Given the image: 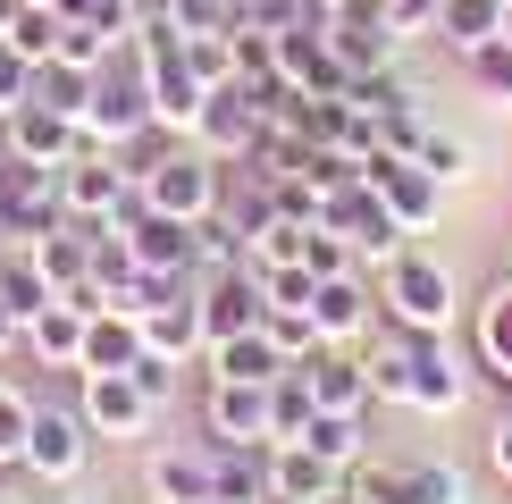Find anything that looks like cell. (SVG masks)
<instances>
[{"mask_svg":"<svg viewBox=\"0 0 512 504\" xmlns=\"http://www.w3.org/2000/svg\"><path fill=\"white\" fill-rule=\"evenodd\" d=\"M378 311H387L395 328H420V336H454V311H462V286H454V269L437 261V252H420V244H403L395 261H378Z\"/></svg>","mask_w":512,"mask_h":504,"instance_id":"6da1fadb","label":"cell"},{"mask_svg":"<svg viewBox=\"0 0 512 504\" xmlns=\"http://www.w3.org/2000/svg\"><path fill=\"white\" fill-rule=\"evenodd\" d=\"M345 488L361 504H471V479L429 454H361L345 471Z\"/></svg>","mask_w":512,"mask_h":504,"instance_id":"7a4b0ae2","label":"cell"},{"mask_svg":"<svg viewBox=\"0 0 512 504\" xmlns=\"http://www.w3.org/2000/svg\"><path fill=\"white\" fill-rule=\"evenodd\" d=\"M101 437L84 429L76 404H51V395H34V420H26V462L17 471L34 479V488H68V479H84V462H93Z\"/></svg>","mask_w":512,"mask_h":504,"instance_id":"3957f363","label":"cell"},{"mask_svg":"<svg viewBox=\"0 0 512 504\" xmlns=\"http://www.w3.org/2000/svg\"><path fill=\"white\" fill-rule=\"evenodd\" d=\"M76 412H84V429H93L101 446H143V437L168 420L126 370H84L76 378Z\"/></svg>","mask_w":512,"mask_h":504,"instance_id":"277c9868","label":"cell"},{"mask_svg":"<svg viewBox=\"0 0 512 504\" xmlns=\"http://www.w3.org/2000/svg\"><path fill=\"white\" fill-rule=\"evenodd\" d=\"M361 185H370V194L395 210V227H403V236H429V227L445 219V194H454L445 177H429V168H420L412 152H387V143H378V152L361 160Z\"/></svg>","mask_w":512,"mask_h":504,"instance_id":"5b68a950","label":"cell"},{"mask_svg":"<svg viewBox=\"0 0 512 504\" xmlns=\"http://www.w3.org/2000/svg\"><path fill=\"white\" fill-rule=\"evenodd\" d=\"M143 194V210H168V219H210V210H219V194H227V160H210L194 135L177 143V152H168L152 177L135 185Z\"/></svg>","mask_w":512,"mask_h":504,"instance_id":"8992f818","label":"cell"},{"mask_svg":"<svg viewBox=\"0 0 512 504\" xmlns=\"http://www.w3.org/2000/svg\"><path fill=\"white\" fill-rule=\"evenodd\" d=\"M319 34H328V51H336V68H345V76L403 68V34H395V17L378 9V0H345V9H336Z\"/></svg>","mask_w":512,"mask_h":504,"instance_id":"52a82bcc","label":"cell"},{"mask_svg":"<svg viewBox=\"0 0 512 504\" xmlns=\"http://www.w3.org/2000/svg\"><path fill=\"white\" fill-rule=\"evenodd\" d=\"M59 219H68L59 210V168H34V160H17L0 143V227H9V244H34Z\"/></svg>","mask_w":512,"mask_h":504,"instance_id":"ba28073f","label":"cell"},{"mask_svg":"<svg viewBox=\"0 0 512 504\" xmlns=\"http://www.w3.org/2000/svg\"><path fill=\"white\" fill-rule=\"evenodd\" d=\"M471 387H479V362H471V353H454L445 336H429V345H420V362H412V395H403V412L454 420L462 404H471Z\"/></svg>","mask_w":512,"mask_h":504,"instance_id":"9c48e42d","label":"cell"},{"mask_svg":"<svg viewBox=\"0 0 512 504\" xmlns=\"http://www.w3.org/2000/svg\"><path fill=\"white\" fill-rule=\"evenodd\" d=\"M143 479H152V504H210L219 496V437H168L143 462Z\"/></svg>","mask_w":512,"mask_h":504,"instance_id":"30bf717a","label":"cell"},{"mask_svg":"<svg viewBox=\"0 0 512 504\" xmlns=\"http://www.w3.org/2000/svg\"><path fill=\"white\" fill-rule=\"evenodd\" d=\"M126 202H135V185L118 177V160H110V152H76L68 168H59V210H68V219L110 227Z\"/></svg>","mask_w":512,"mask_h":504,"instance_id":"8fae6325","label":"cell"},{"mask_svg":"<svg viewBox=\"0 0 512 504\" xmlns=\"http://www.w3.org/2000/svg\"><path fill=\"white\" fill-rule=\"evenodd\" d=\"M294 370H303V387H311L319 412H353V420H370L378 387H370V370H361V345H319V353H303Z\"/></svg>","mask_w":512,"mask_h":504,"instance_id":"7c38bea8","label":"cell"},{"mask_svg":"<svg viewBox=\"0 0 512 504\" xmlns=\"http://www.w3.org/2000/svg\"><path fill=\"white\" fill-rule=\"evenodd\" d=\"M194 311H202V353L210 345H227V336H244V328H261V278L252 269H219V278H194Z\"/></svg>","mask_w":512,"mask_h":504,"instance_id":"4fadbf2b","label":"cell"},{"mask_svg":"<svg viewBox=\"0 0 512 504\" xmlns=\"http://www.w3.org/2000/svg\"><path fill=\"white\" fill-rule=\"evenodd\" d=\"M311 320H319V345H370V328L387 320V311H378V286L361 278V269H345V278H319Z\"/></svg>","mask_w":512,"mask_h":504,"instance_id":"5bb4252c","label":"cell"},{"mask_svg":"<svg viewBox=\"0 0 512 504\" xmlns=\"http://www.w3.org/2000/svg\"><path fill=\"white\" fill-rule=\"evenodd\" d=\"M202 429L219 446H269V387L252 378H210L202 387Z\"/></svg>","mask_w":512,"mask_h":504,"instance_id":"9a60e30c","label":"cell"},{"mask_svg":"<svg viewBox=\"0 0 512 504\" xmlns=\"http://www.w3.org/2000/svg\"><path fill=\"white\" fill-rule=\"evenodd\" d=\"M252 135H261V110H252L244 84H219V93H210L202 110H194V143H202L210 160H227V168L252 152Z\"/></svg>","mask_w":512,"mask_h":504,"instance_id":"2e32d148","label":"cell"},{"mask_svg":"<svg viewBox=\"0 0 512 504\" xmlns=\"http://www.w3.org/2000/svg\"><path fill=\"white\" fill-rule=\"evenodd\" d=\"M0 143H9L17 160H34V168H68L84 152V135H76V118H59V110H42V101H26V110H9L0 118Z\"/></svg>","mask_w":512,"mask_h":504,"instance_id":"e0dca14e","label":"cell"},{"mask_svg":"<svg viewBox=\"0 0 512 504\" xmlns=\"http://www.w3.org/2000/svg\"><path fill=\"white\" fill-rule=\"evenodd\" d=\"M17 353H26L34 370L76 378V370H84V311L68 303V294H51V303H42L34 320H26V345H17Z\"/></svg>","mask_w":512,"mask_h":504,"instance_id":"ac0fdd59","label":"cell"},{"mask_svg":"<svg viewBox=\"0 0 512 504\" xmlns=\"http://www.w3.org/2000/svg\"><path fill=\"white\" fill-rule=\"evenodd\" d=\"M471 362H479L487 387H504V404H512V278L479 294V311H471Z\"/></svg>","mask_w":512,"mask_h":504,"instance_id":"d6986e66","label":"cell"},{"mask_svg":"<svg viewBox=\"0 0 512 504\" xmlns=\"http://www.w3.org/2000/svg\"><path fill=\"white\" fill-rule=\"evenodd\" d=\"M26 252H34V269H42V278H51V294H76L84 278H93V227H84V219L42 227Z\"/></svg>","mask_w":512,"mask_h":504,"instance_id":"ffe728a7","label":"cell"},{"mask_svg":"<svg viewBox=\"0 0 512 504\" xmlns=\"http://www.w3.org/2000/svg\"><path fill=\"white\" fill-rule=\"evenodd\" d=\"M336 479H345V471H336V462H319L303 437L269 446V496H286V504H319V496L336 488Z\"/></svg>","mask_w":512,"mask_h":504,"instance_id":"44dd1931","label":"cell"},{"mask_svg":"<svg viewBox=\"0 0 512 504\" xmlns=\"http://www.w3.org/2000/svg\"><path fill=\"white\" fill-rule=\"evenodd\" d=\"M143 353H160V362H194V353H202V311H194V286H177L160 311H143Z\"/></svg>","mask_w":512,"mask_h":504,"instance_id":"7402d4cb","label":"cell"},{"mask_svg":"<svg viewBox=\"0 0 512 504\" xmlns=\"http://www.w3.org/2000/svg\"><path fill=\"white\" fill-rule=\"evenodd\" d=\"M294 362L269 345V328H244V336H227V345H210V378H252V387H277Z\"/></svg>","mask_w":512,"mask_h":504,"instance_id":"603a6c76","label":"cell"},{"mask_svg":"<svg viewBox=\"0 0 512 504\" xmlns=\"http://www.w3.org/2000/svg\"><path fill=\"white\" fill-rule=\"evenodd\" d=\"M504 34V0H437V42L454 59H471L479 42Z\"/></svg>","mask_w":512,"mask_h":504,"instance_id":"cb8c5ba5","label":"cell"},{"mask_svg":"<svg viewBox=\"0 0 512 504\" xmlns=\"http://www.w3.org/2000/svg\"><path fill=\"white\" fill-rule=\"evenodd\" d=\"M135 353H143V320H126V311H93L84 320V370H126Z\"/></svg>","mask_w":512,"mask_h":504,"instance_id":"d4e9b609","label":"cell"},{"mask_svg":"<svg viewBox=\"0 0 512 504\" xmlns=\"http://www.w3.org/2000/svg\"><path fill=\"white\" fill-rule=\"evenodd\" d=\"M303 446H311L319 462H336V471H353V462L370 454V420H353V412H311Z\"/></svg>","mask_w":512,"mask_h":504,"instance_id":"484cf974","label":"cell"},{"mask_svg":"<svg viewBox=\"0 0 512 504\" xmlns=\"http://www.w3.org/2000/svg\"><path fill=\"white\" fill-rule=\"evenodd\" d=\"M93 68H68V59H42L34 68V101L42 110H59V118H84V101H93Z\"/></svg>","mask_w":512,"mask_h":504,"instance_id":"4316f807","label":"cell"},{"mask_svg":"<svg viewBox=\"0 0 512 504\" xmlns=\"http://www.w3.org/2000/svg\"><path fill=\"white\" fill-rule=\"evenodd\" d=\"M219 269H244V227L210 210V219H194V278H219Z\"/></svg>","mask_w":512,"mask_h":504,"instance_id":"83f0119b","label":"cell"},{"mask_svg":"<svg viewBox=\"0 0 512 504\" xmlns=\"http://www.w3.org/2000/svg\"><path fill=\"white\" fill-rule=\"evenodd\" d=\"M462 76H471V93L487 101V110H504L512 118V42L496 34V42H479L471 59H462Z\"/></svg>","mask_w":512,"mask_h":504,"instance_id":"f1b7e54d","label":"cell"},{"mask_svg":"<svg viewBox=\"0 0 512 504\" xmlns=\"http://www.w3.org/2000/svg\"><path fill=\"white\" fill-rule=\"evenodd\" d=\"M0 303H9L17 320H34V311L51 303V278L34 269V252H26V244H9V252H0Z\"/></svg>","mask_w":512,"mask_h":504,"instance_id":"f546056e","label":"cell"},{"mask_svg":"<svg viewBox=\"0 0 512 504\" xmlns=\"http://www.w3.org/2000/svg\"><path fill=\"white\" fill-rule=\"evenodd\" d=\"M219 496L227 504L269 496V446H219Z\"/></svg>","mask_w":512,"mask_h":504,"instance_id":"4dcf8cb0","label":"cell"},{"mask_svg":"<svg viewBox=\"0 0 512 504\" xmlns=\"http://www.w3.org/2000/svg\"><path fill=\"white\" fill-rule=\"evenodd\" d=\"M110 51H118V34H101L93 17H59V42H51V59H68V68H110Z\"/></svg>","mask_w":512,"mask_h":504,"instance_id":"1f68e13d","label":"cell"},{"mask_svg":"<svg viewBox=\"0 0 512 504\" xmlns=\"http://www.w3.org/2000/svg\"><path fill=\"white\" fill-rule=\"evenodd\" d=\"M311 387H303V370H286V378H277V387H269V446H286V437H303L311 429Z\"/></svg>","mask_w":512,"mask_h":504,"instance_id":"d6a6232c","label":"cell"},{"mask_svg":"<svg viewBox=\"0 0 512 504\" xmlns=\"http://www.w3.org/2000/svg\"><path fill=\"white\" fill-rule=\"evenodd\" d=\"M26 420H34V387H17V378H0V479L26 462Z\"/></svg>","mask_w":512,"mask_h":504,"instance_id":"836d02e7","label":"cell"},{"mask_svg":"<svg viewBox=\"0 0 512 504\" xmlns=\"http://www.w3.org/2000/svg\"><path fill=\"white\" fill-rule=\"evenodd\" d=\"M261 328H269V345L286 353V362H303V353H319V320H311L303 303H269V311H261Z\"/></svg>","mask_w":512,"mask_h":504,"instance_id":"e575fe53","label":"cell"},{"mask_svg":"<svg viewBox=\"0 0 512 504\" xmlns=\"http://www.w3.org/2000/svg\"><path fill=\"white\" fill-rule=\"evenodd\" d=\"M185 68H194L210 93L236 84V34H185Z\"/></svg>","mask_w":512,"mask_h":504,"instance_id":"d590c367","label":"cell"},{"mask_svg":"<svg viewBox=\"0 0 512 504\" xmlns=\"http://www.w3.org/2000/svg\"><path fill=\"white\" fill-rule=\"evenodd\" d=\"M412 160L429 168V177H445V185H462V177H471V143H462V135H445V126H429V135L412 143Z\"/></svg>","mask_w":512,"mask_h":504,"instance_id":"8d00e7d4","label":"cell"},{"mask_svg":"<svg viewBox=\"0 0 512 504\" xmlns=\"http://www.w3.org/2000/svg\"><path fill=\"white\" fill-rule=\"evenodd\" d=\"M0 34H9L17 51L42 68V59H51V42H59V9H51V0H26V17H17V26H0Z\"/></svg>","mask_w":512,"mask_h":504,"instance_id":"74e56055","label":"cell"},{"mask_svg":"<svg viewBox=\"0 0 512 504\" xmlns=\"http://www.w3.org/2000/svg\"><path fill=\"white\" fill-rule=\"evenodd\" d=\"M177 34H236V0H168Z\"/></svg>","mask_w":512,"mask_h":504,"instance_id":"f35d334b","label":"cell"},{"mask_svg":"<svg viewBox=\"0 0 512 504\" xmlns=\"http://www.w3.org/2000/svg\"><path fill=\"white\" fill-rule=\"evenodd\" d=\"M303 269H311V278H345V269H361V252L345 236H328V227H311V236H303Z\"/></svg>","mask_w":512,"mask_h":504,"instance_id":"ab89813d","label":"cell"},{"mask_svg":"<svg viewBox=\"0 0 512 504\" xmlns=\"http://www.w3.org/2000/svg\"><path fill=\"white\" fill-rule=\"evenodd\" d=\"M26 101H34V59L17 51L9 34H0V118H9V110H26Z\"/></svg>","mask_w":512,"mask_h":504,"instance_id":"60d3db41","label":"cell"},{"mask_svg":"<svg viewBox=\"0 0 512 504\" xmlns=\"http://www.w3.org/2000/svg\"><path fill=\"white\" fill-rule=\"evenodd\" d=\"M177 370H185V362H160V353H135V362H126V378H135L160 412H177Z\"/></svg>","mask_w":512,"mask_h":504,"instance_id":"b9f144b4","label":"cell"},{"mask_svg":"<svg viewBox=\"0 0 512 504\" xmlns=\"http://www.w3.org/2000/svg\"><path fill=\"white\" fill-rule=\"evenodd\" d=\"M236 26L244 34H286V26H303V0H236Z\"/></svg>","mask_w":512,"mask_h":504,"instance_id":"7bdbcfd3","label":"cell"},{"mask_svg":"<svg viewBox=\"0 0 512 504\" xmlns=\"http://www.w3.org/2000/svg\"><path fill=\"white\" fill-rule=\"evenodd\" d=\"M378 9L395 17V34H403V42H420V34H437V0H378Z\"/></svg>","mask_w":512,"mask_h":504,"instance_id":"ee69618b","label":"cell"},{"mask_svg":"<svg viewBox=\"0 0 512 504\" xmlns=\"http://www.w3.org/2000/svg\"><path fill=\"white\" fill-rule=\"evenodd\" d=\"M487 471H496L504 488H512V404H504L496 420H487Z\"/></svg>","mask_w":512,"mask_h":504,"instance_id":"f6af8a7d","label":"cell"},{"mask_svg":"<svg viewBox=\"0 0 512 504\" xmlns=\"http://www.w3.org/2000/svg\"><path fill=\"white\" fill-rule=\"evenodd\" d=\"M17 345H26V320H17V311H9V303H0V362H9V353H17Z\"/></svg>","mask_w":512,"mask_h":504,"instance_id":"bcb514c9","label":"cell"},{"mask_svg":"<svg viewBox=\"0 0 512 504\" xmlns=\"http://www.w3.org/2000/svg\"><path fill=\"white\" fill-rule=\"evenodd\" d=\"M42 504H101V496L84 488V479H68V488H42Z\"/></svg>","mask_w":512,"mask_h":504,"instance_id":"7dc6e473","label":"cell"},{"mask_svg":"<svg viewBox=\"0 0 512 504\" xmlns=\"http://www.w3.org/2000/svg\"><path fill=\"white\" fill-rule=\"evenodd\" d=\"M336 9H345V0H303V26H328Z\"/></svg>","mask_w":512,"mask_h":504,"instance_id":"c3c4849f","label":"cell"},{"mask_svg":"<svg viewBox=\"0 0 512 504\" xmlns=\"http://www.w3.org/2000/svg\"><path fill=\"white\" fill-rule=\"evenodd\" d=\"M319 504H361V496H353V488H345V479H336V488H328V496H319Z\"/></svg>","mask_w":512,"mask_h":504,"instance_id":"681fc988","label":"cell"},{"mask_svg":"<svg viewBox=\"0 0 512 504\" xmlns=\"http://www.w3.org/2000/svg\"><path fill=\"white\" fill-rule=\"evenodd\" d=\"M17 17H26V0H0V26H17Z\"/></svg>","mask_w":512,"mask_h":504,"instance_id":"f907efd6","label":"cell"},{"mask_svg":"<svg viewBox=\"0 0 512 504\" xmlns=\"http://www.w3.org/2000/svg\"><path fill=\"white\" fill-rule=\"evenodd\" d=\"M0 504H42V496H26V488H0Z\"/></svg>","mask_w":512,"mask_h":504,"instance_id":"816d5d0a","label":"cell"},{"mask_svg":"<svg viewBox=\"0 0 512 504\" xmlns=\"http://www.w3.org/2000/svg\"><path fill=\"white\" fill-rule=\"evenodd\" d=\"M252 504H286V496H252Z\"/></svg>","mask_w":512,"mask_h":504,"instance_id":"f5cc1de1","label":"cell"},{"mask_svg":"<svg viewBox=\"0 0 512 504\" xmlns=\"http://www.w3.org/2000/svg\"><path fill=\"white\" fill-rule=\"evenodd\" d=\"M504 42H512V9H504Z\"/></svg>","mask_w":512,"mask_h":504,"instance_id":"db71d44e","label":"cell"},{"mask_svg":"<svg viewBox=\"0 0 512 504\" xmlns=\"http://www.w3.org/2000/svg\"><path fill=\"white\" fill-rule=\"evenodd\" d=\"M0 252H9V227H0Z\"/></svg>","mask_w":512,"mask_h":504,"instance_id":"11a10c76","label":"cell"},{"mask_svg":"<svg viewBox=\"0 0 512 504\" xmlns=\"http://www.w3.org/2000/svg\"><path fill=\"white\" fill-rule=\"evenodd\" d=\"M504 278H512V252H504Z\"/></svg>","mask_w":512,"mask_h":504,"instance_id":"9f6ffc18","label":"cell"},{"mask_svg":"<svg viewBox=\"0 0 512 504\" xmlns=\"http://www.w3.org/2000/svg\"><path fill=\"white\" fill-rule=\"evenodd\" d=\"M210 504H227V496H210Z\"/></svg>","mask_w":512,"mask_h":504,"instance_id":"6f0895ef","label":"cell"},{"mask_svg":"<svg viewBox=\"0 0 512 504\" xmlns=\"http://www.w3.org/2000/svg\"><path fill=\"white\" fill-rule=\"evenodd\" d=\"M504 9H512V0H504Z\"/></svg>","mask_w":512,"mask_h":504,"instance_id":"680465c9","label":"cell"}]
</instances>
